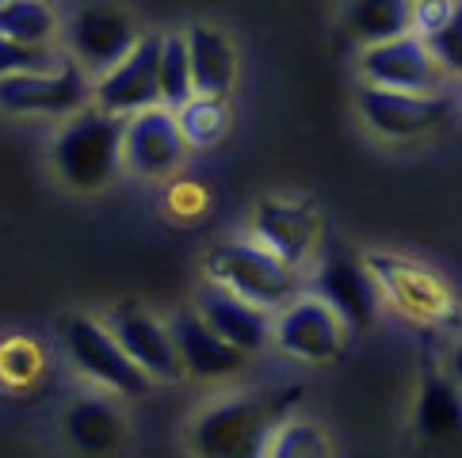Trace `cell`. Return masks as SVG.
I'll use <instances>...</instances> for the list:
<instances>
[{
	"label": "cell",
	"mask_w": 462,
	"mask_h": 458,
	"mask_svg": "<svg viewBox=\"0 0 462 458\" xmlns=\"http://www.w3.org/2000/svg\"><path fill=\"white\" fill-rule=\"evenodd\" d=\"M302 401V386H272L210 401L188 424L191 458H268L275 432Z\"/></svg>",
	"instance_id": "6da1fadb"
},
{
	"label": "cell",
	"mask_w": 462,
	"mask_h": 458,
	"mask_svg": "<svg viewBox=\"0 0 462 458\" xmlns=\"http://www.w3.org/2000/svg\"><path fill=\"white\" fill-rule=\"evenodd\" d=\"M356 111L367 123L371 134L386 142H417L424 134H436L439 126L451 123L455 114V96L451 92H390L374 85H359L356 92Z\"/></svg>",
	"instance_id": "52a82bcc"
},
{
	"label": "cell",
	"mask_w": 462,
	"mask_h": 458,
	"mask_svg": "<svg viewBox=\"0 0 462 458\" xmlns=\"http://www.w3.org/2000/svg\"><path fill=\"white\" fill-rule=\"evenodd\" d=\"M42 348L35 340L27 336H12L0 344V382H5L8 389H27L31 382L42 379Z\"/></svg>",
	"instance_id": "484cf974"
},
{
	"label": "cell",
	"mask_w": 462,
	"mask_h": 458,
	"mask_svg": "<svg viewBox=\"0 0 462 458\" xmlns=\"http://www.w3.org/2000/svg\"><path fill=\"white\" fill-rule=\"evenodd\" d=\"M123 138L126 119L123 114L100 111L88 104L85 111L69 114L51 142V165L54 176L77 195L107 191L126 165H123Z\"/></svg>",
	"instance_id": "7a4b0ae2"
},
{
	"label": "cell",
	"mask_w": 462,
	"mask_h": 458,
	"mask_svg": "<svg viewBox=\"0 0 462 458\" xmlns=\"http://www.w3.org/2000/svg\"><path fill=\"white\" fill-rule=\"evenodd\" d=\"M359 77L363 85L390 88V92H448V73L436 61V54L428 50V42L420 35H398L374 46H363L359 54Z\"/></svg>",
	"instance_id": "30bf717a"
},
{
	"label": "cell",
	"mask_w": 462,
	"mask_h": 458,
	"mask_svg": "<svg viewBox=\"0 0 462 458\" xmlns=\"http://www.w3.org/2000/svg\"><path fill=\"white\" fill-rule=\"evenodd\" d=\"M142 35L145 31L138 27V20L115 0H88L65 23L69 58L88 77H104L107 69H115L142 42Z\"/></svg>",
	"instance_id": "8992f818"
},
{
	"label": "cell",
	"mask_w": 462,
	"mask_h": 458,
	"mask_svg": "<svg viewBox=\"0 0 462 458\" xmlns=\"http://www.w3.org/2000/svg\"><path fill=\"white\" fill-rule=\"evenodd\" d=\"M253 241L302 271L321 249V215L310 203L268 195L253 206Z\"/></svg>",
	"instance_id": "5bb4252c"
},
{
	"label": "cell",
	"mask_w": 462,
	"mask_h": 458,
	"mask_svg": "<svg viewBox=\"0 0 462 458\" xmlns=\"http://www.w3.org/2000/svg\"><path fill=\"white\" fill-rule=\"evenodd\" d=\"M195 309H199L203 321L210 325L214 333H218L222 340H229L234 348H241V352L260 355L272 344V333H275V314L272 309H260L253 302H245V298L229 294L218 283L207 279L199 287V294H195Z\"/></svg>",
	"instance_id": "e0dca14e"
},
{
	"label": "cell",
	"mask_w": 462,
	"mask_h": 458,
	"mask_svg": "<svg viewBox=\"0 0 462 458\" xmlns=\"http://www.w3.org/2000/svg\"><path fill=\"white\" fill-rule=\"evenodd\" d=\"M61 20L51 0H8L0 8V35L27 46H54Z\"/></svg>",
	"instance_id": "7402d4cb"
},
{
	"label": "cell",
	"mask_w": 462,
	"mask_h": 458,
	"mask_svg": "<svg viewBox=\"0 0 462 458\" xmlns=\"http://www.w3.org/2000/svg\"><path fill=\"white\" fill-rule=\"evenodd\" d=\"M96 80L69 58L42 73L0 77V111L5 114H51V119H69L92 104Z\"/></svg>",
	"instance_id": "9c48e42d"
},
{
	"label": "cell",
	"mask_w": 462,
	"mask_h": 458,
	"mask_svg": "<svg viewBox=\"0 0 462 458\" xmlns=\"http://www.w3.org/2000/svg\"><path fill=\"white\" fill-rule=\"evenodd\" d=\"M65 58L54 50V46H27L0 35V77H20V73H42L54 69Z\"/></svg>",
	"instance_id": "4316f807"
},
{
	"label": "cell",
	"mask_w": 462,
	"mask_h": 458,
	"mask_svg": "<svg viewBox=\"0 0 462 458\" xmlns=\"http://www.w3.org/2000/svg\"><path fill=\"white\" fill-rule=\"evenodd\" d=\"M268 458H333V444L321 424L313 420H283V428L275 432Z\"/></svg>",
	"instance_id": "d4e9b609"
},
{
	"label": "cell",
	"mask_w": 462,
	"mask_h": 458,
	"mask_svg": "<svg viewBox=\"0 0 462 458\" xmlns=\"http://www.w3.org/2000/svg\"><path fill=\"white\" fill-rule=\"evenodd\" d=\"M191 145L184 142V130L176 123L172 107H150L126 119L123 138V165L138 179H164L188 160Z\"/></svg>",
	"instance_id": "4fadbf2b"
},
{
	"label": "cell",
	"mask_w": 462,
	"mask_h": 458,
	"mask_svg": "<svg viewBox=\"0 0 462 458\" xmlns=\"http://www.w3.org/2000/svg\"><path fill=\"white\" fill-rule=\"evenodd\" d=\"M69 447L85 458H111L126 447V420L104 394L77 398L61 417Z\"/></svg>",
	"instance_id": "ac0fdd59"
},
{
	"label": "cell",
	"mask_w": 462,
	"mask_h": 458,
	"mask_svg": "<svg viewBox=\"0 0 462 458\" xmlns=\"http://www.w3.org/2000/svg\"><path fill=\"white\" fill-rule=\"evenodd\" d=\"M367 268L374 275L383 302L393 306L402 317L417 325H448L458 314L455 290L439 271L417 264V260L393 256V252H371Z\"/></svg>",
	"instance_id": "5b68a950"
},
{
	"label": "cell",
	"mask_w": 462,
	"mask_h": 458,
	"mask_svg": "<svg viewBox=\"0 0 462 458\" xmlns=\"http://www.w3.org/2000/svg\"><path fill=\"white\" fill-rule=\"evenodd\" d=\"M424 42H428V50L436 54V61L443 65V73L462 77V8H458V15L448 27L436 31V35H428Z\"/></svg>",
	"instance_id": "83f0119b"
},
{
	"label": "cell",
	"mask_w": 462,
	"mask_h": 458,
	"mask_svg": "<svg viewBox=\"0 0 462 458\" xmlns=\"http://www.w3.org/2000/svg\"><path fill=\"white\" fill-rule=\"evenodd\" d=\"M203 271L210 283L226 287L229 294L253 302L260 309H287L294 298L306 294V279L299 268H291L287 260H279L256 241H226L218 249H210L203 260Z\"/></svg>",
	"instance_id": "3957f363"
},
{
	"label": "cell",
	"mask_w": 462,
	"mask_h": 458,
	"mask_svg": "<svg viewBox=\"0 0 462 458\" xmlns=\"http://www.w3.org/2000/svg\"><path fill=\"white\" fill-rule=\"evenodd\" d=\"M176 123L184 130V142L191 150H210L229 134V104L218 100V96H191V100L176 111Z\"/></svg>",
	"instance_id": "603a6c76"
},
{
	"label": "cell",
	"mask_w": 462,
	"mask_h": 458,
	"mask_svg": "<svg viewBox=\"0 0 462 458\" xmlns=\"http://www.w3.org/2000/svg\"><path fill=\"white\" fill-rule=\"evenodd\" d=\"M58 333H61L69 363L85 374L92 386L107 389L115 398H134V401L157 386L150 374L126 355V348L115 340V333L104 321H96L88 314H69V317H61Z\"/></svg>",
	"instance_id": "277c9868"
},
{
	"label": "cell",
	"mask_w": 462,
	"mask_h": 458,
	"mask_svg": "<svg viewBox=\"0 0 462 458\" xmlns=\"http://www.w3.org/2000/svg\"><path fill=\"white\" fill-rule=\"evenodd\" d=\"M169 329L176 336V348L180 359H184V374L195 382H226V379H237V374L249 367V352L234 348L229 340H222L218 333L203 321V314L195 306L188 309H176L169 317Z\"/></svg>",
	"instance_id": "2e32d148"
},
{
	"label": "cell",
	"mask_w": 462,
	"mask_h": 458,
	"mask_svg": "<svg viewBox=\"0 0 462 458\" xmlns=\"http://www.w3.org/2000/svg\"><path fill=\"white\" fill-rule=\"evenodd\" d=\"M443 374L462 389V336L451 344V352H448V359H443Z\"/></svg>",
	"instance_id": "f546056e"
},
{
	"label": "cell",
	"mask_w": 462,
	"mask_h": 458,
	"mask_svg": "<svg viewBox=\"0 0 462 458\" xmlns=\"http://www.w3.org/2000/svg\"><path fill=\"white\" fill-rule=\"evenodd\" d=\"M191 96H195V80H191L188 35L184 31H169L161 39V104L180 111Z\"/></svg>",
	"instance_id": "cb8c5ba5"
},
{
	"label": "cell",
	"mask_w": 462,
	"mask_h": 458,
	"mask_svg": "<svg viewBox=\"0 0 462 458\" xmlns=\"http://www.w3.org/2000/svg\"><path fill=\"white\" fill-rule=\"evenodd\" d=\"M352 340V329L333 306L306 290L302 298H294L287 309L275 314V333L272 344L283 355L299 359V363H333L344 355Z\"/></svg>",
	"instance_id": "ba28073f"
},
{
	"label": "cell",
	"mask_w": 462,
	"mask_h": 458,
	"mask_svg": "<svg viewBox=\"0 0 462 458\" xmlns=\"http://www.w3.org/2000/svg\"><path fill=\"white\" fill-rule=\"evenodd\" d=\"M5 5H8V0H0V8H5Z\"/></svg>",
	"instance_id": "4dcf8cb0"
},
{
	"label": "cell",
	"mask_w": 462,
	"mask_h": 458,
	"mask_svg": "<svg viewBox=\"0 0 462 458\" xmlns=\"http://www.w3.org/2000/svg\"><path fill=\"white\" fill-rule=\"evenodd\" d=\"M462 8V0H412V35H436L448 27Z\"/></svg>",
	"instance_id": "f1b7e54d"
},
{
	"label": "cell",
	"mask_w": 462,
	"mask_h": 458,
	"mask_svg": "<svg viewBox=\"0 0 462 458\" xmlns=\"http://www.w3.org/2000/svg\"><path fill=\"white\" fill-rule=\"evenodd\" d=\"M417 432L432 444L462 435V389L443 371H432L420 379L417 389Z\"/></svg>",
	"instance_id": "44dd1931"
},
{
	"label": "cell",
	"mask_w": 462,
	"mask_h": 458,
	"mask_svg": "<svg viewBox=\"0 0 462 458\" xmlns=\"http://www.w3.org/2000/svg\"><path fill=\"white\" fill-rule=\"evenodd\" d=\"M161 39L145 31L142 42L130 50L115 69H107L104 77H96L92 85V104L111 114H130L150 111V107H164L161 104Z\"/></svg>",
	"instance_id": "8fae6325"
},
{
	"label": "cell",
	"mask_w": 462,
	"mask_h": 458,
	"mask_svg": "<svg viewBox=\"0 0 462 458\" xmlns=\"http://www.w3.org/2000/svg\"><path fill=\"white\" fill-rule=\"evenodd\" d=\"M344 31L359 46H374L412 31V0H344Z\"/></svg>",
	"instance_id": "ffe728a7"
},
{
	"label": "cell",
	"mask_w": 462,
	"mask_h": 458,
	"mask_svg": "<svg viewBox=\"0 0 462 458\" xmlns=\"http://www.w3.org/2000/svg\"><path fill=\"white\" fill-rule=\"evenodd\" d=\"M184 35H188L195 96H218V100H226L237 85V50L229 35L214 23H188Z\"/></svg>",
	"instance_id": "d6986e66"
},
{
	"label": "cell",
	"mask_w": 462,
	"mask_h": 458,
	"mask_svg": "<svg viewBox=\"0 0 462 458\" xmlns=\"http://www.w3.org/2000/svg\"><path fill=\"white\" fill-rule=\"evenodd\" d=\"M107 329L115 333V340L126 348V355L150 374L153 382H180L184 374V359H180L176 336L169 329V321L153 317L145 306L138 302H119L107 309Z\"/></svg>",
	"instance_id": "7c38bea8"
},
{
	"label": "cell",
	"mask_w": 462,
	"mask_h": 458,
	"mask_svg": "<svg viewBox=\"0 0 462 458\" xmlns=\"http://www.w3.org/2000/svg\"><path fill=\"white\" fill-rule=\"evenodd\" d=\"M313 294L325 298L337 314L348 321V329L359 333L378 321L383 309V290H378L367 260H356L348 252H328L313 268Z\"/></svg>",
	"instance_id": "9a60e30c"
}]
</instances>
